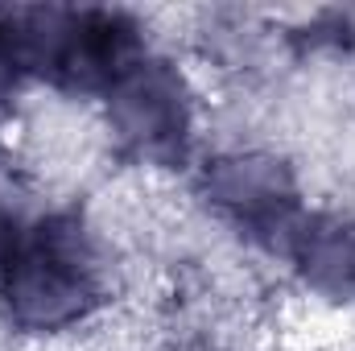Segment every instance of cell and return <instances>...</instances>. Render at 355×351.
<instances>
[{
  "mask_svg": "<svg viewBox=\"0 0 355 351\" xmlns=\"http://www.w3.org/2000/svg\"><path fill=\"white\" fill-rule=\"evenodd\" d=\"M103 298L99 248L75 215L0 219V302L21 331H62Z\"/></svg>",
  "mask_w": 355,
  "mask_h": 351,
  "instance_id": "cell-1",
  "label": "cell"
},
{
  "mask_svg": "<svg viewBox=\"0 0 355 351\" xmlns=\"http://www.w3.org/2000/svg\"><path fill=\"white\" fill-rule=\"evenodd\" d=\"M0 50L17 71L67 91H112L145 58L137 21L112 8H8L0 12Z\"/></svg>",
  "mask_w": 355,
  "mask_h": 351,
  "instance_id": "cell-2",
  "label": "cell"
},
{
  "mask_svg": "<svg viewBox=\"0 0 355 351\" xmlns=\"http://www.w3.org/2000/svg\"><path fill=\"white\" fill-rule=\"evenodd\" d=\"M112 132L145 166H178L190 145V91L162 58L132 62L107 91Z\"/></svg>",
  "mask_w": 355,
  "mask_h": 351,
  "instance_id": "cell-3",
  "label": "cell"
},
{
  "mask_svg": "<svg viewBox=\"0 0 355 351\" xmlns=\"http://www.w3.org/2000/svg\"><path fill=\"white\" fill-rule=\"evenodd\" d=\"M202 194L236 232L281 252L306 219L289 170L265 153L215 157L202 174Z\"/></svg>",
  "mask_w": 355,
  "mask_h": 351,
  "instance_id": "cell-4",
  "label": "cell"
},
{
  "mask_svg": "<svg viewBox=\"0 0 355 351\" xmlns=\"http://www.w3.org/2000/svg\"><path fill=\"white\" fill-rule=\"evenodd\" d=\"M306 285L327 298H355V223L339 215H306L285 248Z\"/></svg>",
  "mask_w": 355,
  "mask_h": 351,
  "instance_id": "cell-5",
  "label": "cell"
},
{
  "mask_svg": "<svg viewBox=\"0 0 355 351\" xmlns=\"http://www.w3.org/2000/svg\"><path fill=\"white\" fill-rule=\"evenodd\" d=\"M17 75H21V71H17V67H12V58L0 50V108L8 103V95H12V87H17Z\"/></svg>",
  "mask_w": 355,
  "mask_h": 351,
  "instance_id": "cell-6",
  "label": "cell"
}]
</instances>
